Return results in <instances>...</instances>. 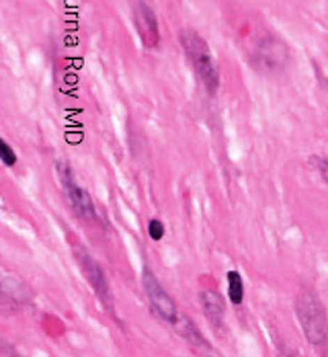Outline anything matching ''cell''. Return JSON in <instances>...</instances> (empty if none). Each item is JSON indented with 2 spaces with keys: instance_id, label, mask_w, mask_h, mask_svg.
Wrapping results in <instances>:
<instances>
[{
  "instance_id": "7c38bea8",
  "label": "cell",
  "mask_w": 328,
  "mask_h": 357,
  "mask_svg": "<svg viewBox=\"0 0 328 357\" xmlns=\"http://www.w3.org/2000/svg\"><path fill=\"white\" fill-rule=\"evenodd\" d=\"M0 154H2V162L6 167H15L17 165V154L13 152V148L8 146V142H0Z\"/></svg>"
},
{
  "instance_id": "8fae6325",
  "label": "cell",
  "mask_w": 328,
  "mask_h": 357,
  "mask_svg": "<svg viewBox=\"0 0 328 357\" xmlns=\"http://www.w3.org/2000/svg\"><path fill=\"white\" fill-rule=\"evenodd\" d=\"M148 234H150L152 241H162V238H164V224H162L158 218L150 220V224H148Z\"/></svg>"
},
{
  "instance_id": "6da1fadb",
  "label": "cell",
  "mask_w": 328,
  "mask_h": 357,
  "mask_svg": "<svg viewBox=\"0 0 328 357\" xmlns=\"http://www.w3.org/2000/svg\"><path fill=\"white\" fill-rule=\"evenodd\" d=\"M295 314L308 343L316 349H325L328 343V319L322 302L312 291H304L295 300Z\"/></svg>"
},
{
  "instance_id": "9c48e42d",
  "label": "cell",
  "mask_w": 328,
  "mask_h": 357,
  "mask_svg": "<svg viewBox=\"0 0 328 357\" xmlns=\"http://www.w3.org/2000/svg\"><path fill=\"white\" fill-rule=\"evenodd\" d=\"M177 322H179V333L185 337V341L191 345V349H195V351H205V354L212 351V349H210V343L205 341V337L195 328V324L189 321L187 317L179 314V321Z\"/></svg>"
},
{
  "instance_id": "8992f818",
  "label": "cell",
  "mask_w": 328,
  "mask_h": 357,
  "mask_svg": "<svg viewBox=\"0 0 328 357\" xmlns=\"http://www.w3.org/2000/svg\"><path fill=\"white\" fill-rule=\"evenodd\" d=\"M74 255H76V259H78V265H80L84 278L88 280L91 287L95 289V294L109 306V284H107V275H105L103 267L91 257L88 250L78 247V245L74 247Z\"/></svg>"
},
{
  "instance_id": "7a4b0ae2",
  "label": "cell",
  "mask_w": 328,
  "mask_h": 357,
  "mask_svg": "<svg viewBox=\"0 0 328 357\" xmlns=\"http://www.w3.org/2000/svg\"><path fill=\"white\" fill-rule=\"evenodd\" d=\"M181 43L185 52H187L189 62L193 64V70L201 78L203 86L210 93H216L219 86V70L214 56H212L210 45L205 43V39L199 36L197 31H182Z\"/></svg>"
},
{
  "instance_id": "4fadbf2b",
  "label": "cell",
  "mask_w": 328,
  "mask_h": 357,
  "mask_svg": "<svg viewBox=\"0 0 328 357\" xmlns=\"http://www.w3.org/2000/svg\"><path fill=\"white\" fill-rule=\"evenodd\" d=\"M314 162H316V169H318L320 177L325 178L328 185V158H314Z\"/></svg>"
},
{
  "instance_id": "ba28073f",
  "label": "cell",
  "mask_w": 328,
  "mask_h": 357,
  "mask_svg": "<svg viewBox=\"0 0 328 357\" xmlns=\"http://www.w3.org/2000/svg\"><path fill=\"white\" fill-rule=\"evenodd\" d=\"M199 302H201V308H203L208 321L212 322L214 326H221V321H224V300H221V296L216 294V291H201Z\"/></svg>"
},
{
  "instance_id": "52a82bcc",
  "label": "cell",
  "mask_w": 328,
  "mask_h": 357,
  "mask_svg": "<svg viewBox=\"0 0 328 357\" xmlns=\"http://www.w3.org/2000/svg\"><path fill=\"white\" fill-rule=\"evenodd\" d=\"M134 23L140 33V39L146 47H156L160 43V33H158V21L154 10L148 6L144 0L134 2Z\"/></svg>"
},
{
  "instance_id": "5b68a950",
  "label": "cell",
  "mask_w": 328,
  "mask_h": 357,
  "mask_svg": "<svg viewBox=\"0 0 328 357\" xmlns=\"http://www.w3.org/2000/svg\"><path fill=\"white\" fill-rule=\"evenodd\" d=\"M288 60H290V52H288L286 43L275 39V37L263 39L260 45L255 50V56H253V64L258 70L267 72V74L283 70Z\"/></svg>"
},
{
  "instance_id": "277c9868",
  "label": "cell",
  "mask_w": 328,
  "mask_h": 357,
  "mask_svg": "<svg viewBox=\"0 0 328 357\" xmlns=\"http://www.w3.org/2000/svg\"><path fill=\"white\" fill-rule=\"evenodd\" d=\"M142 286H144V291H146L148 302L152 306V310L166 322H177L179 321V310H177V304L173 302V298L166 294V289L160 286V282L156 280V275L150 271V269H144L142 273Z\"/></svg>"
},
{
  "instance_id": "30bf717a",
  "label": "cell",
  "mask_w": 328,
  "mask_h": 357,
  "mask_svg": "<svg viewBox=\"0 0 328 357\" xmlns=\"http://www.w3.org/2000/svg\"><path fill=\"white\" fill-rule=\"evenodd\" d=\"M226 280H228V296H230V302L232 304H240L244 300V282H242V275L238 271H228Z\"/></svg>"
},
{
  "instance_id": "3957f363",
  "label": "cell",
  "mask_w": 328,
  "mask_h": 357,
  "mask_svg": "<svg viewBox=\"0 0 328 357\" xmlns=\"http://www.w3.org/2000/svg\"><path fill=\"white\" fill-rule=\"evenodd\" d=\"M56 171H58V177H60V185L68 197V204L72 206V210L80 218H86V220H93L95 218V206H93V199L91 195L86 193V189H82L76 178H74L72 169L68 162L64 160H58L56 165Z\"/></svg>"
}]
</instances>
